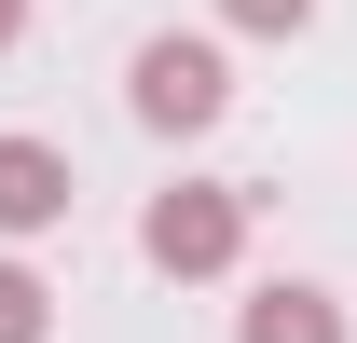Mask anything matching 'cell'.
I'll list each match as a JSON object with an SVG mask.
<instances>
[{
    "instance_id": "cell-5",
    "label": "cell",
    "mask_w": 357,
    "mask_h": 343,
    "mask_svg": "<svg viewBox=\"0 0 357 343\" xmlns=\"http://www.w3.org/2000/svg\"><path fill=\"white\" fill-rule=\"evenodd\" d=\"M42 330H55V289L28 261H0V343H42Z\"/></svg>"
},
{
    "instance_id": "cell-2",
    "label": "cell",
    "mask_w": 357,
    "mask_h": 343,
    "mask_svg": "<svg viewBox=\"0 0 357 343\" xmlns=\"http://www.w3.org/2000/svg\"><path fill=\"white\" fill-rule=\"evenodd\" d=\"M137 261H151V275H178V289L234 275V261H248V192H234V178H178V192H151Z\"/></svg>"
},
{
    "instance_id": "cell-6",
    "label": "cell",
    "mask_w": 357,
    "mask_h": 343,
    "mask_svg": "<svg viewBox=\"0 0 357 343\" xmlns=\"http://www.w3.org/2000/svg\"><path fill=\"white\" fill-rule=\"evenodd\" d=\"M220 28H248V42H303L316 0H220Z\"/></svg>"
},
{
    "instance_id": "cell-1",
    "label": "cell",
    "mask_w": 357,
    "mask_h": 343,
    "mask_svg": "<svg viewBox=\"0 0 357 343\" xmlns=\"http://www.w3.org/2000/svg\"><path fill=\"white\" fill-rule=\"evenodd\" d=\"M124 110H137L151 137H206V124L234 110V55L206 42V28H151V42L124 55Z\"/></svg>"
},
{
    "instance_id": "cell-7",
    "label": "cell",
    "mask_w": 357,
    "mask_h": 343,
    "mask_svg": "<svg viewBox=\"0 0 357 343\" xmlns=\"http://www.w3.org/2000/svg\"><path fill=\"white\" fill-rule=\"evenodd\" d=\"M14 42H28V0H0V55H14Z\"/></svg>"
},
{
    "instance_id": "cell-4",
    "label": "cell",
    "mask_w": 357,
    "mask_h": 343,
    "mask_svg": "<svg viewBox=\"0 0 357 343\" xmlns=\"http://www.w3.org/2000/svg\"><path fill=\"white\" fill-rule=\"evenodd\" d=\"M234 343H344V302H330V289H303V275H275V289L234 316Z\"/></svg>"
},
{
    "instance_id": "cell-3",
    "label": "cell",
    "mask_w": 357,
    "mask_h": 343,
    "mask_svg": "<svg viewBox=\"0 0 357 343\" xmlns=\"http://www.w3.org/2000/svg\"><path fill=\"white\" fill-rule=\"evenodd\" d=\"M83 206V178L55 137H0V234H55V220Z\"/></svg>"
}]
</instances>
